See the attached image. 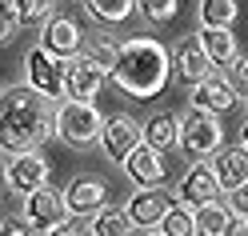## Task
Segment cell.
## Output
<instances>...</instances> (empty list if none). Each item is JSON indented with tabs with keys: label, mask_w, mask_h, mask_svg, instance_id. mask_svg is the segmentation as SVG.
Listing matches in <instances>:
<instances>
[{
	"label": "cell",
	"mask_w": 248,
	"mask_h": 236,
	"mask_svg": "<svg viewBox=\"0 0 248 236\" xmlns=\"http://www.w3.org/2000/svg\"><path fill=\"white\" fill-rule=\"evenodd\" d=\"M124 172L136 188H160L168 176V164H164V152H156L152 144H140L128 160H124Z\"/></svg>",
	"instance_id": "cell-13"
},
{
	"label": "cell",
	"mask_w": 248,
	"mask_h": 236,
	"mask_svg": "<svg viewBox=\"0 0 248 236\" xmlns=\"http://www.w3.org/2000/svg\"><path fill=\"white\" fill-rule=\"evenodd\" d=\"M240 148H248V120L240 124Z\"/></svg>",
	"instance_id": "cell-34"
},
{
	"label": "cell",
	"mask_w": 248,
	"mask_h": 236,
	"mask_svg": "<svg viewBox=\"0 0 248 236\" xmlns=\"http://www.w3.org/2000/svg\"><path fill=\"white\" fill-rule=\"evenodd\" d=\"M4 192H8V172L0 168V200H4Z\"/></svg>",
	"instance_id": "cell-33"
},
{
	"label": "cell",
	"mask_w": 248,
	"mask_h": 236,
	"mask_svg": "<svg viewBox=\"0 0 248 236\" xmlns=\"http://www.w3.org/2000/svg\"><path fill=\"white\" fill-rule=\"evenodd\" d=\"M24 72H28V88L40 92L44 100H64V60H56L44 48H28Z\"/></svg>",
	"instance_id": "cell-5"
},
{
	"label": "cell",
	"mask_w": 248,
	"mask_h": 236,
	"mask_svg": "<svg viewBox=\"0 0 248 236\" xmlns=\"http://www.w3.org/2000/svg\"><path fill=\"white\" fill-rule=\"evenodd\" d=\"M244 236H248V220H244Z\"/></svg>",
	"instance_id": "cell-36"
},
{
	"label": "cell",
	"mask_w": 248,
	"mask_h": 236,
	"mask_svg": "<svg viewBox=\"0 0 248 236\" xmlns=\"http://www.w3.org/2000/svg\"><path fill=\"white\" fill-rule=\"evenodd\" d=\"M208 168L220 184V192H236L240 184H248V148H220Z\"/></svg>",
	"instance_id": "cell-16"
},
{
	"label": "cell",
	"mask_w": 248,
	"mask_h": 236,
	"mask_svg": "<svg viewBox=\"0 0 248 236\" xmlns=\"http://www.w3.org/2000/svg\"><path fill=\"white\" fill-rule=\"evenodd\" d=\"M0 236H32V228L16 224V220H4V224H0Z\"/></svg>",
	"instance_id": "cell-31"
},
{
	"label": "cell",
	"mask_w": 248,
	"mask_h": 236,
	"mask_svg": "<svg viewBox=\"0 0 248 236\" xmlns=\"http://www.w3.org/2000/svg\"><path fill=\"white\" fill-rule=\"evenodd\" d=\"M80 56H88L96 68H104V72H112V64H116V56H120V44L108 36V32H92L88 36V48L80 52Z\"/></svg>",
	"instance_id": "cell-23"
},
{
	"label": "cell",
	"mask_w": 248,
	"mask_h": 236,
	"mask_svg": "<svg viewBox=\"0 0 248 236\" xmlns=\"http://www.w3.org/2000/svg\"><path fill=\"white\" fill-rule=\"evenodd\" d=\"M168 76H172V52L156 36H128L120 44V56L108 80L132 100H152L164 92Z\"/></svg>",
	"instance_id": "cell-2"
},
{
	"label": "cell",
	"mask_w": 248,
	"mask_h": 236,
	"mask_svg": "<svg viewBox=\"0 0 248 236\" xmlns=\"http://www.w3.org/2000/svg\"><path fill=\"white\" fill-rule=\"evenodd\" d=\"M12 8H16L20 24H48L56 0H12Z\"/></svg>",
	"instance_id": "cell-26"
},
{
	"label": "cell",
	"mask_w": 248,
	"mask_h": 236,
	"mask_svg": "<svg viewBox=\"0 0 248 236\" xmlns=\"http://www.w3.org/2000/svg\"><path fill=\"white\" fill-rule=\"evenodd\" d=\"M176 204V196H168L164 188H136L124 204L132 228H160V220L168 216V208Z\"/></svg>",
	"instance_id": "cell-8"
},
{
	"label": "cell",
	"mask_w": 248,
	"mask_h": 236,
	"mask_svg": "<svg viewBox=\"0 0 248 236\" xmlns=\"http://www.w3.org/2000/svg\"><path fill=\"white\" fill-rule=\"evenodd\" d=\"M144 144V128L136 124L132 116H124V112H116V116H108L104 120V132H100V148L108 152V160H116V164H124L128 156Z\"/></svg>",
	"instance_id": "cell-6"
},
{
	"label": "cell",
	"mask_w": 248,
	"mask_h": 236,
	"mask_svg": "<svg viewBox=\"0 0 248 236\" xmlns=\"http://www.w3.org/2000/svg\"><path fill=\"white\" fill-rule=\"evenodd\" d=\"M172 68L180 76V84L196 88L200 80H208V76H212V60L204 56V48H200L196 36H184L176 48H172Z\"/></svg>",
	"instance_id": "cell-12"
},
{
	"label": "cell",
	"mask_w": 248,
	"mask_h": 236,
	"mask_svg": "<svg viewBox=\"0 0 248 236\" xmlns=\"http://www.w3.org/2000/svg\"><path fill=\"white\" fill-rule=\"evenodd\" d=\"M236 0H200V24L204 28H232Z\"/></svg>",
	"instance_id": "cell-24"
},
{
	"label": "cell",
	"mask_w": 248,
	"mask_h": 236,
	"mask_svg": "<svg viewBox=\"0 0 248 236\" xmlns=\"http://www.w3.org/2000/svg\"><path fill=\"white\" fill-rule=\"evenodd\" d=\"M244 104H248V100H244Z\"/></svg>",
	"instance_id": "cell-37"
},
{
	"label": "cell",
	"mask_w": 248,
	"mask_h": 236,
	"mask_svg": "<svg viewBox=\"0 0 248 236\" xmlns=\"http://www.w3.org/2000/svg\"><path fill=\"white\" fill-rule=\"evenodd\" d=\"M160 232L164 236H196V208H188V204H172L168 216L160 220Z\"/></svg>",
	"instance_id": "cell-25"
},
{
	"label": "cell",
	"mask_w": 248,
	"mask_h": 236,
	"mask_svg": "<svg viewBox=\"0 0 248 236\" xmlns=\"http://www.w3.org/2000/svg\"><path fill=\"white\" fill-rule=\"evenodd\" d=\"M84 12L100 24H124L136 12V0H84Z\"/></svg>",
	"instance_id": "cell-22"
},
{
	"label": "cell",
	"mask_w": 248,
	"mask_h": 236,
	"mask_svg": "<svg viewBox=\"0 0 248 236\" xmlns=\"http://www.w3.org/2000/svg\"><path fill=\"white\" fill-rule=\"evenodd\" d=\"M176 4H180V0H136V8H140L144 20H152V24L172 20L176 16Z\"/></svg>",
	"instance_id": "cell-27"
},
{
	"label": "cell",
	"mask_w": 248,
	"mask_h": 236,
	"mask_svg": "<svg viewBox=\"0 0 248 236\" xmlns=\"http://www.w3.org/2000/svg\"><path fill=\"white\" fill-rule=\"evenodd\" d=\"M180 148L188 156H216L224 148V128H220V116L212 112H200V108H188L180 116Z\"/></svg>",
	"instance_id": "cell-4"
},
{
	"label": "cell",
	"mask_w": 248,
	"mask_h": 236,
	"mask_svg": "<svg viewBox=\"0 0 248 236\" xmlns=\"http://www.w3.org/2000/svg\"><path fill=\"white\" fill-rule=\"evenodd\" d=\"M44 236H84V232H76V228H68V224H64V228H52V232H44Z\"/></svg>",
	"instance_id": "cell-32"
},
{
	"label": "cell",
	"mask_w": 248,
	"mask_h": 236,
	"mask_svg": "<svg viewBox=\"0 0 248 236\" xmlns=\"http://www.w3.org/2000/svg\"><path fill=\"white\" fill-rule=\"evenodd\" d=\"M228 212L236 220H248V184H240L236 192H228Z\"/></svg>",
	"instance_id": "cell-29"
},
{
	"label": "cell",
	"mask_w": 248,
	"mask_h": 236,
	"mask_svg": "<svg viewBox=\"0 0 248 236\" xmlns=\"http://www.w3.org/2000/svg\"><path fill=\"white\" fill-rule=\"evenodd\" d=\"M196 40H200V48H204V56L212 60V68H216V64H220V68H224V64H236L240 48H236L232 28H200Z\"/></svg>",
	"instance_id": "cell-18"
},
{
	"label": "cell",
	"mask_w": 248,
	"mask_h": 236,
	"mask_svg": "<svg viewBox=\"0 0 248 236\" xmlns=\"http://www.w3.org/2000/svg\"><path fill=\"white\" fill-rule=\"evenodd\" d=\"M232 84H240L248 92V56H236V64H232Z\"/></svg>",
	"instance_id": "cell-30"
},
{
	"label": "cell",
	"mask_w": 248,
	"mask_h": 236,
	"mask_svg": "<svg viewBox=\"0 0 248 236\" xmlns=\"http://www.w3.org/2000/svg\"><path fill=\"white\" fill-rule=\"evenodd\" d=\"M192 108H200V112H212V116H224L232 104H236V84L232 80H224V76H208V80H200L196 88H192V100H188Z\"/></svg>",
	"instance_id": "cell-15"
},
{
	"label": "cell",
	"mask_w": 248,
	"mask_h": 236,
	"mask_svg": "<svg viewBox=\"0 0 248 236\" xmlns=\"http://www.w3.org/2000/svg\"><path fill=\"white\" fill-rule=\"evenodd\" d=\"M216 196H220V184H216L212 168L208 164H196L180 176L176 184V204H188V208H200V204H212Z\"/></svg>",
	"instance_id": "cell-14"
},
{
	"label": "cell",
	"mask_w": 248,
	"mask_h": 236,
	"mask_svg": "<svg viewBox=\"0 0 248 236\" xmlns=\"http://www.w3.org/2000/svg\"><path fill=\"white\" fill-rule=\"evenodd\" d=\"M20 32V16H16V8L12 4H0V44H12Z\"/></svg>",
	"instance_id": "cell-28"
},
{
	"label": "cell",
	"mask_w": 248,
	"mask_h": 236,
	"mask_svg": "<svg viewBox=\"0 0 248 236\" xmlns=\"http://www.w3.org/2000/svg\"><path fill=\"white\" fill-rule=\"evenodd\" d=\"M88 236H132V220L124 208H112V204H104L100 212L88 216Z\"/></svg>",
	"instance_id": "cell-21"
},
{
	"label": "cell",
	"mask_w": 248,
	"mask_h": 236,
	"mask_svg": "<svg viewBox=\"0 0 248 236\" xmlns=\"http://www.w3.org/2000/svg\"><path fill=\"white\" fill-rule=\"evenodd\" d=\"M40 48L44 52H52L56 60H76L84 52V32H80V24L68 20V16H52L48 24H44V32H40Z\"/></svg>",
	"instance_id": "cell-9"
},
{
	"label": "cell",
	"mask_w": 248,
	"mask_h": 236,
	"mask_svg": "<svg viewBox=\"0 0 248 236\" xmlns=\"http://www.w3.org/2000/svg\"><path fill=\"white\" fill-rule=\"evenodd\" d=\"M144 144H152L156 152L180 148V120L172 112H156V116L144 124Z\"/></svg>",
	"instance_id": "cell-20"
},
{
	"label": "cell",
	"mask_w": 248,
	"mask_h": 236,
	"mask_svg": "<svg viewBox=\"0 0 248 236\" xmlns=\"http://www.w3.org/2000/svg\"><path fill=\"white\" fill-rule=\"evenodd\" d=\"M104 132V116L96 104H80V100H64L56 108V136H64L68 144L88 148L92 140H100Z\"/></svg>",
	"instance_id": "cell-3"
},
{
	"label": "cell",
	"mask_w": 248,
	"mask_h": 236,
	"mask_svg": "<svg viewBox=\"0 0 248 236\" xmlns=\"http://www.w3.org/2000/svg\"><path fill=\"white\" fill-rule=\"evenodd\" d=\"M68 216H72L68 212V200H64V192H56V188H40V192L24 196V220H28V228L52 232V228H64Z\"/></svg>",
	"instance_id": "cell-7"
},
{
	"label": "cell",
	"mask_w": 248,
	"mask_h": 236,
	"mask_svg": "<svg viewBox=\"0 0 248 236\" xmlns=\"http://www.w3.org/2000/svg\"><path fill=\"white\" fill-rule=\"evenodd\" d=\"M144 236H164V232H160V228H152V232H144Z\"/></svg>",
	"instance_id": "cell-35"
},
{
	"label": "cell",
	"mask_w": 248,
	"mask_h": 236,
	"mask_svg": "<svg viewBox=\"0 0 248 236\" xmlns=\"http://www.w3.org/2000/svg\"><path fill=\"white\" fill-rule=\"evenodd\" d=\"M8 188H16L20 196H32L40 188H48V160L40 152H20L8 160Z\"/></svg>",
	"instance_id": "cell-11"
},
{
	"label": "cell",
	"mask_w": 248,
	"mask_h": 236,
	"mask_svg": "<svg viewBox=\"0 0 248 236\" xmlns=\"http://www.w3.org/2000/svg\"><path fill=\"white\" fill-rule=\"evenodd\" d=\"M52 136H56V108L40 92H32L28 84L0 92V152L8 156L36 152Z\"/></svg>",
	"instance_id": "cell-1"
},
{
	"label": "cell",
	"mask_w": 248,
	"mask_h": 236,
	"mask_svg": "<svg viewBox=\"0 0 248 236\" xmlns=\"http://www.w3.org/2000/svg\"><path fill=\"white\" fill-rule=\"evenodd\" d=\"M64 200H68V212H72V216H92V212H100V208H104L108 188H104V180L76 176V180L64 188Z\"/></svg>",
	"instance_id": "cell-17"
},
{
	"label": "cell",
	"mask_w": 248,
	"mask_h": 236,
	"mask_svg": "<svg viewBox=\"0 0 248 236\" xmlns=\"http://www.w3.org/2000/svg\"><path fill=\"white\" fill-rule=\"evenodd\" d=\"M104 68H96L88 56H76L64 64V100H80V104H92L96 92L104 88Z\"/></svg>",
	"instance_id": "cell-10"
},
{
	"label": "cell",
	"mask_w": 248,
	"mask_h": 236,
	"mask_svg": "<svg viewBox=\"0 0 248 236\" xmlns=\"http://www.w3.org/2000/svg\"><path fill=\"white\" fill-rule=\"evenodd\" d=\"M196 236H236V216L228 212V204L212 200L196 208Z\"/></svg>",
	"instance_id": "cell-19"
}]
</instances>
